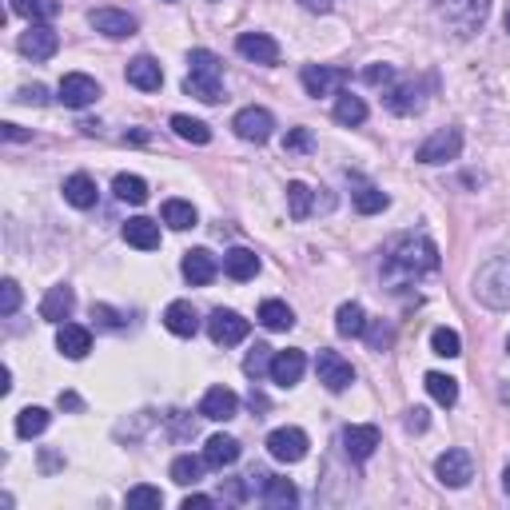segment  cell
<instances>
[{
  "label": "cell",
  "mask_w": 510,
  "mask_h": 510,
  "mask_svg": "<svg viewBox=\"0 0 510 510\" xmlns=\"http://www.w3.org/2000/svg\"><path fill=\"white\" fill-rule=\"evenodd\" d=\"M232 128H235V136L240 140H247V144H267L271 132H276V116H271L267 108L252 104V108H240V112H235Z\"/></svg>",
  "instance_id": "8"
},
{
  "label": "cell",
  "mask_w": 510,
  "mask_h": 510,
  "mask_svg": "<svg viewBox=\"0 0 510 510\" xmlns=\"http://www.w3.org/2000/svg\"><path fill=\"white\" fill-rule=\"evenodd\" d=\"M343 451H347V459L367 463L379 451V427H371V422H355V427H347L343 431Z\"/></svg>",
  "instance_id": "17"
},
{
  "label": "cell",
  "mask_w": 510,
  "mask_h": 510,
  "mask_svg": "<svg viewBox=\"0 0 510 510\" xmlns=\"http://www.w3.org/2000/svg\"><path fill=\"white\" fill-rule=\"evenodd\" d=\"M60 407H68V411H80V399H76L72 390H60Z\"/></svg>",
  "instance_id": "54"
},
{
  "label": "cell",
  "mask_w": 510,
  "mask_h": 510,
  "mask_svg": "<svg viewBox=\"0 0 510 510\" xmlns=\"http://www.w3.org/2000/svg\"><path fill=\"white\" fill-rule=\"evenodd\" d=\"M172 132H176L180 140H188V144H208V140H212V128L208 124L192 120V116H183V112L172 116Z\"/></svg>",
  "instance_id": "40"
},
{
  "label": "cell",
  "mask_w": 510,
  "mask_h": 510,
  "mask_svg": "<svg viewBox=\"0 0 510 510\" xmlns=\"http://www.w3.org/2000/svg\"><path fill=\"white\" fill-rule=\"evenodd\" d=\"M96 32H104V36L112 40H124V36H136V16L132 13H120V8H96V13L88 16Z\"/></svg>",
  "instance_id": "19"
},
{
  "label": "cell",
  "mask_w": 510,
  "mask_h": 510,
  "mask_svg": "<svg viewBox=\"0 0 510 510\" xmlns=\"http://www.w3.org/2000/svg\"><path fill=\"white\" fill-rule=\"evenodd\" d=\"M183 92L195 96V100H203V104H220V100H224V80H215V76H195V72H188V76H183Z\"/></svg>",
  "instance_id": "31"
},
{
  "label": "cell",
  "mask_w": 510,
  "mask_h": 510,
  "mask_svg": "<svg viewBox=\"0 0 510 510\" xmlns=\"http://www.w3.org/2000/svg\"><path fill=\"white\" fill-rule=\"evenodd\" d=\"M435 16L447 25L451 36L471 40L491 16V0H435Z\"/></svg>",
  "instance_id": "3"
},
{
  "label": "cell",
  "mask_w": 510,
  "mask_h": 510,
  "mask_svg": "<svg viewBox=\"0 0 510 510\" xmlns=\"http://www.w3.org/2000/svg\"><path fill=\"white\" fill-rule=\"evenodd\" d=\"M407 431H427V411H422V407H411V411H407Z\"/></svg>",
  "instance_id": "51"
},
{
  "label": "cell",
  "mask_w": 510,
  "mask_h": 510,
  "mask_svg": "<svg viewBox=\"0 0 510 510\" xmlns=\"http://www.w3.org/2000/svg\"><path fill=\"white\" fill-rule=\"evenodd\" d=\"M57 351L64 359H84L92 351V331L80 323H60L57 328Z\"/></svg>",
  "instance_id": "21"
},
{
  "label": "cell",
  "mask_w": 510,
  "mask_h": 510,
  "mask_svg": "<svg viewBox=\"0 0 510 510\" xmlns=\"http://www.w3.org/2000/svg\"><path fill=\"white\" fill-rule=\"evenodd\" d=\"M506 351H510V339H506Z\"/></svg>",
  "instance_id": "57"
},
{
  "label": "cell",
  "mask_w": 510,
  "mask_h": 510,
  "mask_svg": "<svg viewBox=\"0 0 510 510\" xmlns=\"http://www.w3.org/2000/svg\"><path fill=\"white\" fill-rule=\"evenodd\" d=\"M474 299L491 311H510V255H494L474 271Z\"/></svg>",
  "instance_id": "2"
},
{
  "label": "cell",
  "mask_w": 510,
  "mask_h": 510,
  "mask_svg": "<svg viewBox=\"0 0 510 510\" xmlns=\"http://www.w3.org/2000/svg\"><path fill=\"white\" fill-rule=\"evenodd\" d=\"M335 120L343 128H359L367 120V104L363 96H351V92H339V100H335Z\"/></svg>",
  "instance_id": "35"
},
{
  "label": "cell",
  "mask_w": 510,
  "mask_h": 510,
  "mask_svg": "<svg viewBox=\"0 0 510 510\" xmlns=\"http://www.w3.org/2000/svg\"><path fill=\"white\" fill-rule=\"evenodd\" d=\"M0 132H5V140H13V144H16V140H28V132H25L20 124H5Z\"/></svg>",
  "instance_id": "53"
},
{
  "label": "cell",
  "mask_w": 510,
  "mask_h": 510,
  "mask_svg": "<svg viewBox=\"0 0 510 510\" xmlns=\"http://www.w3.org/2000/svg\"><path fill=\"white\" fill-rule=\"evenodd\" d=\"M299 5L307 8V13H319L323 16V13H331V8H335V0H299Z\"/></svg>",
  "instance_id": "52"
},
{
  "label": "cell",
  "mask_w": 510,
  "mask_h": 510,
  "mask_svg": "<svg viewBox=\"0 0 510 510\" xmlns=\"http://www.w3.org/2000/svg\"><path fill=\"white\" fill-rule=\"evenodd\" d=\"M128 84L140 92H160V84H164V68H160L151 57H136L128 60Z\"/></svg>",
  "instance_id": "23"
},
{
  "label": "cell",
  "mask_w": 510,
  "mask_h": 510,
  "mask_svg": "<svg viewBox=\"0 0 510 510\" xmlns=\"http://www.w3.org/2000/svg\"><path fill=\"white\" fill-rule=\"evenodd\" d=\"M335 331L343 335V339H363L367 335V311L359 303H339V311H335Z\"/></svg>",
  "instance_id": "29"
},
{
  "label": "cell",
  "mask_w": 510,
  "mask_h": 510,
  "mask_svg": "<svg viewBox=\"0 0 510 510\" xmlns=\"http://www.w3.org/2000/svg\"><path fill=\"white\" fill-rule=\"evenodd\" d=\"M247 483H252V491H259L264 498V506H296L299 503V491L291 486V479H279V474H267V471H252L247 474Z\"/></svg>",
  "instance_id": "7"
},
{
  "label": "cell",
  "mask_w": 510,
  "mask_h": 510,
  "mask_svg": "<svg viewBox=\"0 0 510 510\" xmlns=\"http://www.w3.org/2000/svg\"><path fill=\"white\" fill-rule=\"evenodd\" d=\"M311 208H316V195H311V188L303 180H291L287 183V212H291V220H307Z\"/></svg>",
  "instance_id": "39"
},
{
  "label": "cell",
  "mask_w": 510,
  "mask_h": 510,
  "mask_svg": "<svg viewBox=\"0 0 510 510\" xmlns=\"http://www.w3.org/2000/svg\"><path fill=\"white\" fill-rule=\"evenodd\" d=\"M435 479H439L442 486H451V491L466 486V483L474 479V459H471V451L451 447L447 454H439V459H435Z\"/></svg>",
  "instance_id": "5"
},
{
  "label": "cell",
  "mask_w": 510,
  "mask_h": 510,
  "mask_svg": "<svg viewBox=\"0 0 510 510\" xmlns=\"http://www.w3.org/2000/svg\"><path fill=\"white\" fill-rule=\"evenodd\" d=\"M387 108L395 116H415V112H422L427 108V88L422 84H390V92H387Z\"/></svg>",
  "instance_id": "20"
},
{
  "label": "cell",
  "mask_w": 510,
  "mask_h": 510,
  "mask_svg": "<svg viewBox=\"0 0 510 510\" xmlns=\"http://www.w3.org/2000/svg\"><path fill=\"white\" fill-rule=\"evenodd\" d=\"M503 486H506V494H510V463H506V471H503Z\"/></svg>",
  "instance_id": "55"
},
{
  "label": "cell",
  "mask_w": 510,
  "mask_h": 510,
  "mask_svg": "<svg viewBox=\"0 0 510 510\" xmlns=\"http://www.w3.org/2000/svg\"><path fill=\"white\" fill-rule=\"evenodd\" d=\"M303 371H307V355L296 351V347H287V351H276V359H271V383L276 387H296Z\"/></svg>",
  "instance_id": "16"
},
{
  "label": "cell",
  "mask_w": 510,
  "mask_h": 510,
  "mask_svg": "<svg viewBox=\"0 0 510 510\" xmlns=\"http://www.w3.org/2000/svg\"><path fill=\"white\" fill-rule=\"evenodd\" d=\"M164 328L172 335H180V339H192V335L200 331V316H195V307L188 299H176V303H168V311H164Z\"/></svg>",
  "instance_id": "22"
},
{
  "label": "cell",
  "mask_w": 510,
  "mask_h": 510,
  "mask_svg": "<svg viewBox=\"0 0 510 510\" xmlns=\"http://www.w3.org/2000/svg\"><path fill=\"white\" fill-rule=\"evenodd\" d=\"M57 96H60L64 108H88V104L100 100V84H96L92 76H84V72H68L60 80Z\"/></svg>",
  "instance_id": "11"
},
{
  "label": "cell",
  "mask_w": 510,
  "mask_h": 510,
  "mask_svg": "<svg viewBox=\"0 0 510 510\" xmlns=\"http://www.w3.org/2000/svg\"><path fill=\"white\" fill-rule=\"evenodd\" d=\"M271 359H276V351H271L267 343H255L252 351H247V359H244V371L252 379H259L264 371H271Z\"/></svg>",
  "instance_id": "44"
},
{
  "label": "cell",
  "mask_w": 510,
  "mask_h": 510,
  "mask_svg": "<svg viewBox=\"0 0 510 510\" xmlns=\"http://www.w3.org/2000/svg\"><path fill=\"white\" fill-rule=\"evenodd\" d=\"M13 13L25 16L28 25H48L60 13V0H13Z\"/></svg>",
  "instance_id": "33"
},
{
  "label": "cell",
  "mask_w": 510,
  "mask_h": 510,
  "mask_svg": "<svg viewBox=\"0 0 510 510\" xmlns=\"http://www.w3.org/2000/svg\"><path fill=\"white\" fill-rule=\"evenodd\" d=\"M112 192H116V200H124V203H148V183L132 176V172H120V176L112 180Z\"/></svg>",
  "instance_id": "37"
},
{
  "label": "cell",
  "mask_w": 510,
  "mask_h": 510,
  "mask_svg": "<svg viewBox=\"0 0 510 510\" xmlns=\"http://www.w3.org/2000/svg\"><path fill=\"white\" fill-rule=\"evenodd\" d=\"M422 383H427V395L435 399L439 407H454V403H459V379H451L442 371H431Z\"/></svg>",
  "instance_id": "34"
},
{
  "label": "cell",
  "mask_w": 510,
  "mask_h": 510,
  "mask_svg": "<svg viewBox=\"0 0 510 510\" xmlns=\"http://www.w3.org/2000/svg\"><path fill=\"white\" fill-rule=\"evenodd\" d=\"M316 375H319L323 387L335 390V395L355 383V367L347 363L339 351H319V355H316Z\"/></svg>",
  "instance_id": "10"
},
{
  "label": "cell",
  "mask_w": 510,
  "mask_h": 510,
  "mask_svg": "<svg viewBox=\"0 0 510 510\" xmlns=\"http://www.w3.org/2000/svg\"><path fill=\"white\" fill-rule=\"evenodd\" d=\"M183 279H188L192 287H208L215 276H220V259H215L208 247H192V252H183Z\"/></svg>",
  "instance_id": "13"
},
{
  "label": "cell",
  "mask_w": 510,
  "mask_h": 510,
  "mask_svg": "<svg viewBox=\"0 0 510 510\" xmlns=\"http://www.w3.org/2000/svg\"><path fill=\"white\" fill-rule=\"evenodd\" d=\"M124 503L128 506H164V494H160V486H132Z\"/></svg>",
  "instance_id": "45"
},
{
  "label": "cell",
  "mask_w": 510,
  "mask_h": 510,
  "mask_svg": "<svg viewBox=\"0 0 510 510\" xmlns=\"http://www.w3.org/2000/svg\"><path fill=\"white\" fill-rule=\"evenodd\" d=\"M259 271V255L247 252V247H232V252L224 255V276L235 279V284H247V279H255Z\"/></svg>",
  "instance_id": "28"
},
{
  "label": "cell",
  "mask_w": 510,
  "mask_h": 510,
  "mask_svg": "<svg viewBox=\"0 0 510 510\" xmlns=\"http://www.w3.org/2000/svg\"><path fill=\"white\" fill-rule=\"evenodd\" d=\"M363 80L375 84V88H390V84H395V68H390V64H367Z\"/></svg>",
  "instance_id": "47"
},
{
  "label": "cell",
  "mask_w": 510,
  "mask_h": 510,
  "mask_svg": "<svg viewBox=\"0 0 510 510\" xmlns=\"http://www.w3.org/2000/svg\"><path fill=\"white\" fill-rule=\"evenodd\" d=\"M164 224L172 232H188V227L200 224V212H195L188 200H164Z\"/></svg>",
  "instance_id": "36"
},
{
  "label": "cell",
  "mask_w": 510,
  "mask_h": 510,
  "mask_svg": "<svg viewBox=\"0 0 510 510\" xmlns=\"http://www.w3.org/2000/svg\"><path fill=\"white\" fill-rule=\"evenodd\" d=\"M20 311V284L16 279H5L0 284V316H16Z\"/></svg>",
  "instance_id": "46"
},
{
  "label": "cell",
  "mask_w": 510,
  "mask_h": 510,
  "mask_svg": "<svg viewBox=\"0 0 510 510\" xmlns=\"http://www.w3.org/2000/svg\"><path fill=\"white\" fill-rule=\"evenodd\" d=\"M188 64H192L195 76H215V80H224V64H220V57H215V52H208V48H192Z\"/></svg>",
  "instance_id": "43"
},
{
  "label": "cell",
  "mask_w": 510,
  "mask_h": 510,
  "mask_svg": "<svg viewBox=\"0 0 510 510\" xmlns=\"http://www.w3.org/2000/svg\"><path fill=\"white\" fill-rule=\"evenodd\" d=\"M431 351L442 355V359H459V355H463V339H459V331H451V328H435V331H431Z\"/></svg>",
  "instance_id": "42"
},
{
  "label": "cell",
  "mask_w": 510,
  "mask_h": 510,
  "mask_svg": "<svg viewBox=\"0 0 510 510\" xmlns=\"http://www.w3.org/2000/svg\"><path fill=\"white\" fill-rule=\"evenodd\" d=\"M200 415L212 419V422L235 419V415H240V395H235V390H227V387H212L208 395L200 399Z\"/></svg>",
  "instance_id": "18"
},
{
  "label": "cell",
  "mask_w": 510,
  "mask_h": 510,
  "mask_svg": "<svg viewBox=\"0 0 510 510\" xmlns=\"http://www.w3.org/2000/svg\"><path fill=\"white\" fill-rule=\"evenodd\" d=\"M503 25H506V32H510V8H506V20H503Z\"/></svg>",
  "instance_id": "56"
},
{
  "label": "cell",
  "mask_w": 510,
  "mask_h": 510,
  "mask_svg": "<svg viewBox=\"0 0 510 510\" xmlns=\"http://www.w3.org/2000/svg\"><path fill=\"white\" fill-rule=\"evenodd\" d=\"M124 240L140 247V252H156L160 247V224L148 220V215H132V220L124 224Z\"/></svg>",
  "instance_id": "25"
},
{
  "label": "cell",
  "mask_w": 510,
  "mask_h": 510,
  "mask_svg": "<svg viewBox=\"0 0 510 510\" xmlns=\"http://www.w3.org/2000/svg\"><path fill=\"white\" fill-rule=\"evenodd\" d=\"M247 331H252V323H247L240 311H232V307H215L208 316V335H212V343H220V347L244 343Z\"/></svg>",
  "instance_id": "6"
},
{
  "label": "cell",
  "mask_w": 510,
  "mask_h": 510,
  "mask_svg": "<svg viewBox=\"0 0 510 510\" xmlns=\"http://www.w3.org/2000/svg\"><path fill=\"white\" fill-rule=\"evenodd\" d=\"M168 5H172V0H168Z\"/></svg>",
  "instance_id": "58"
},
{
  "label": "cell",
  "mask_w": 510,
  "mask_h": 510,
  "mask_svg": "<svg viewBox=\"0 0 510 510\" xmlns=\"http://www.w3.org/2000/svg\"><path fill=\"white\" fill-rule=\"evenodd\" d=\"M299 80H303V92L307 96H335L347 84V72L343 68H328V64H307V68L299 72Z\"/></svg>",
  "instance_id": "12"
},
{
  "label": "cell",
  "mask_w": 510,
  "mask_h": 510,
  "mask_svg": "<svg viewBox=\"0 0 510 510\" xmlns=\"http://www.w3.org/2000/svg\"><path fill=\"white\" fill-rule=\"evenodd\" d=\"M259 323H264L267 331H291L296 328V311H291L284 299H264L259 303Z\"/></svg>",
  "instance_id": "30"
},
{
  "label": "cell",
  "mask_w": 510,
  "mask_h": 510,
  "mask_svg": "<svg viewBox=\"0 0 510 510\" xmlns=\"http://www.w3.org/2000/svg\"><path fill=\"white\" fill-rule=\"evenodd\" d=\"M60 48V32L52 25H28V32L20 36V52L32 60H52Z\"/></svg>",
  "instance_id": "15"
},
{
  "label": "cell",
  "mask_w": 510,
  "mask_h": 510,
  "mask_svg": "<svg viewBox=\"0 0 510 510\" xmlns=\"http://www.w3.org/2000/svg\"><path fill=\"white\" fill-rule=\"evenodd\" d=\"M463 156V128H439L435 136H427L415 151L419 164H451V160Z\"/></svg>",
  "instance_id": "4"
},
{
  "label": "cell",
  "mask_w": 510,
  "mask_h": 510,
  "mask_svg": "<svg viewBox=\"0 0 510 510\" xmlns=\"http://www.w3.org/2000/svg\"><path fill=\"white\" fill-rule=\"evenodd\" d=\"M16 100H25V104H45L48 92H45V84H28V88H20Z\"/></svg>",
  "instance_id": "49"
},
{
  "label": "cell",
  "mask_w": 510,
  "mask_h": 510,
  "mask_svg": "<svg viewBox=\"0 0 510 510\" xmlns=\"http://www.w3.org/2000/svg\"><path fill=\"white\" fill-rule=\"evenodd\" d=\"M48 422H52V415L45 407H25L16 415V435L20 439H36V435H45L48 431Z\"/></svg>",
  "instance_id": "38"
},
{
  "label": "cell",
  "mask_w": 510,
  "mask_h": 510,
  "mask_svg": "<svg viewBox=\"0 0 510 510\" xmlns=\"http://www.w3.org/2000/svg\"><path fill=\"white\" fill-rule=\"evenodd\" d=\"M212 506H215L212 494H188L183 498V510H212Z\"/></svg>",
  "instance_id": "50"
},
{
  "label": "cell",
  "mask_w": 510,
  "mask_h": 510,
  "mask_svg": "<svg viewBox=\"0 0 510 510\" xmlns=\"http://www.w3.org/2000/svg\"><path fill=\"white\" fill-rule=\"evenodd\" d=\"M307 447H311V442H307V435H303L299 427H276L267 435V454L276 463H287V466L299 463V459H307Z\"/></svg>",
  "instance_id": "9"
},
{
  "label": "cell",
  "mask_w": 510,
  "mask_h": 510,
  "mask_svg": "<svg viewBox=\"0 0 510 510\" xmlns=\"http://www.w3.org/2000/svg\"><path fill=\"white\" fill-rule=\"evenodd\" d=\"M64 200L72 203V208H80V212H88V208H96V180L88 176V172H76V176H68L64 180Z\"/></svg>",
  "instance_id": "24"
},
{
  "label": "cell",
  "mask_w": 510,
  "mask_h": 510,
  "mask_svg": "<svg viewBox=\"0 0 510 510\" xmlns=\"http://www.w3.org/2000/svg\"><path fill=\"white\" fill-rule=\"evenodd\" d=\"M284 151H311V132L307 128H291L284 136Z\"/></svg>",
  "instance_id": "48"
},
{
  "label": "cell",
  "mask_w": 510,
  "mask_h": 510,
  "mask_svg": "<svg viewBox=\"0 0 510 510\" xmlns=\"http://www.w3.org/2000/svg\"><path fill=\"white\" fill-rule=\"evenodd\" d=\"M235 52L252 64H264V68L279 64V45L267 36V32H240V36H235Z\"/></svg>",
  "instance_id": "14"
},
{
  "label": "cell",
  "mask_w": 510,
  "mask_h": 510,
  "mask_svg": "<svg viewBox=\"0 0 510 510\" xmlns=\"http://www.w3.org/2000/svg\"><path fill=\"white\" fill-rule=\"evenodd\" d=\"M351 203H355V208H359L363 215H379L390 200H387V192H379V188H375V183L355 180V188H351Z\"/></svg>",
  "instance_id": "32"
},
{
  "label": "cell",
  "mask_w": 510,
  "mask_h": 510,
  "mask_svg": "<svg viewBox=\"0 0 510 510\" xmlns=\"http://www.w3.org/2000/svg\"><path fill=\"white\" fill-rule=\"evenodd\" d=\"M439 267V247L435 240H427V235H395L387 247H383V279L387 284H407V279H419L427 276V271Z\"/></svg>",
  "instance_id": "1"
},
{
  "label": "cell",
  "mask_w": 510,
  "mask_h": 510,
  "mask_svg": "<svg viewBox=\"0 0 510 510\" xmlns=\"http://www.w3.org/2000/svg\"><path fill=\"white\" fill-rule=\"evenodd\" d=\"M203 459H208L212 471H224V466L240 463V439H232V435H212L208 442H203Z\"/></svg>",
  "instance_id": "27"
},
{
  "label": "cell",
  "mask_w": 510,
  "mask_h": 510,
  "mask_svg": "<svg viewBox=\"0 0 510 510\" xmlns=\"http://www.w3.org/2000/svg\"><path fill=\"white\" fill-rule=\"evenodd\" d=\"M72 307H76V296H72V287H48V296L40 299V319H48V323H64L72 316Z\"/></svg>",
  "instance_id": "26"
},
{
  "label": "cell",
  "mask_w": 510,
  "mask_h": 510,
  "mask_svg": "<svg viewBox=\"0 0 510 510\" xmlns=\"http://www.w3.org/2000/svg\"><path fill=\"white\" fill-rule=\"evenodd\" d=\"M203 466H208V459H195V454H180V459L172 463V483L195 486V483L203 479Z\"/></svg>",
  "instance_id": "41"
}]
</instances>
